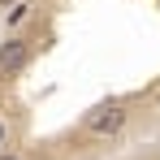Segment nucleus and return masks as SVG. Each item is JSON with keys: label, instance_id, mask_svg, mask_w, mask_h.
Masks as SVG:
<instances>
[{"label": "nucleus", "instance_id": "nucleus-1", "mask_svg": "<svg viewBox=\"0 0 160 160\" xmlns=\"http://www.w3.org/2000/svg\"><path fill=\"white\" fill-rule=\"evenodd\" d=\"M126 121H130V112L121 104H95L87 117H82V130L95 134V138H112V134L126 130Z\"/></svg>", "mask_w": 160, "mask_h": 160}, {"label": "nucleus", "instance_id": "nucleus-2", "mask_svg": "<svg viewBox=\"0 0 160 160\" xmlns=\"http://www.w3.org/2000/svg\"><path fill=\"white\" fill-rule=\"evenodd\" d=\"M26 61H30V39L9 35L0 43V74H18V69H26Z\"/></svg>", "mask_w": 160, "mask_h": 160}, {"label": "nucleus", "instance_id": "nucleus-3", "mask_svg": "<svg viewBox=\"0 0 160 160\" xmlns=\"http://www.w3.org/2000/svg\"><path fill=\"white\" fill-rule=\"evenodd\" d=\"M26 18H30V4H26V0H18V4H13V9L4 13V26H22Z\"/></svg>", "mask_w": 160, "mask_h": 160}, {"label": "nucleus", "instance_id": "nucleus-4", "mask_svg": "<svg viewBox=\"0 0 160 160\" xmlns=\"http://www.w3.org/2000/svg\"><path fill=\"white\" fill-rule=\"evenodd\" d=\"M4 138H9V126H4V117H0V147H4Z\"/></svg>", "mask_w": 160, "mask_h": 160}, {"label": "nucleus", "instance_id": "nucleus-5", "mask_svg": "<svg viewBox=\"0 0 160 160\" xmlns=\"http://www.w3.org/2000/svg\"><path fill=\"white\" fill-rule=\"evenodd\" d=\"M0 160H22V156H18V152H0Z\"/></svg>", "mask_w": 160, "mask_h": 160}, {"label": "nucleus", "instance_id": "nucleus-6", "mask_svg": "<svg viewBox=\"0 0 160 160\" xmlns=\"http://www.w3.org/2000/svg\"><path fill=\"white\" fill-rule=\"evenodd\" d=\"M156 160H160V147H156Z\"/></svg>", "mask_w": 160, "mask_h": 160}]
</instances>
